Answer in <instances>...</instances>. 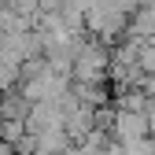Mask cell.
<instances>
[{
  "mask_svg": "<svg viewBox=\"0 0 155 155\" xmlns=\"http://www.w3.org/2000/svg\"><path fill=\"white\" fill-rule=\"evenodd\" d=\"M107 70H111V48L100 41H89L81 45L70 70V81H81V85H107Z\"/></svg>",
  "mask_w": 155,
  "mask_h": 155,
  "instance_id": "1",
  "label": "cell"
},
{
  "mask_svg": "<svg viewBox=\"0 0 155 155\" xmlns=\"http://www.w3.org/2000/svg\"><path fill=\"white\" fill-rule=\"evenodd\" d=\"M18 92H22L30 104H59L63 96L70 92V78H67V74H52V70H45L41 78L22 81V85H18Z\"/></svg>",
  "mask_w": 155,
  "mask_h": 155,
  "instance_id": "2",
  "label": "cell"
},
{
  "mask_svg": "<svg viewBox=\"0 0 155 155\" xmlns=\"http://www.w3.org/2000/svg\"><path fill=\"white\" fill-rule=\"evenodd\" d=\"M111 137L118 140V144H129V140L151 137L148 114H144V111H122V107H114V118H111Z\"/></svg>",
  "mask_w": 155,
  "mask_h": 155,
  "instance_id": "3",
  "label": "cell"
},
{
  "mask_svg": "<svg viewBox=\"0 0 155 155\" xmlns=\"http://www.w3.org/2000/svg\"><path fill=\"white\" fill-rule=\"evenodd\" d=\"M63 126V107L59 104H33L26 114V133L37 137V133H48V129H59Z\"/></svg>",
  "mask_w": 155,
  "mask_h": 155,
  "instance_id": "4",
  "label": "cell"
},
{
  "mask_svg": "<svg viewBox=\"0 0 155 155\" xmlns=\"http://www.w3.org/2000/svg\"><path fill=\"white\" fill-rule=\"evenodd\" d=\"M129 37H137V41H151L155 37V0L151 4H140L137 11L129 15Z\"/></svg>",
  "mask_w": 155,
  "mask_h": 155,
  "instance_id": "5",
  "label": "cell"
},
{
  "mask_svg": "<svg viewBox=\"0 0 155 155\" xmlns=\"http://www.w3.org/2000/svg\"><path fill=\"white\" fill-rule=\"evenodd\" d=\"M37 148H33V155H63L67 148H74L70 144V137L63 133V126L59 129H48V133H37Z\"/></svg>",
  "mask_w": 155,
  "mask_h": 155,
  "instance_id": "6",
  "label": "cell"
},
{
  "mask_svg": "<svg viewBox=\"0 0 155 155\" xmlns=\"http://www.w3.org/2000/svg\"><path fill=\"white\" fill-rule=\"evenodd\" d=\"M30 100H26V96L22 92H4V96H0V114H4V122H26V114H30Z\"/></svg>",
  "mask_w": 155,
  "mask_h": 155,
  "instance_id": "7",
  "label": "cell"
},
{
  "mask_svg": "<svg viewBox=\"0 0 155 155\" xmlns=\"http://www.w3.org/2000/svg\"><path fill=\"white\" fill-rule=\"evenodd\" d=\"M122 155H155V137H140V140L122 144Z\"/></svg>",
  "mask_w": 155,
  "mask_h": 155,
  "instance_id": "8",
  "label": "cell"
},
{
  "mask_svg": "<svg viewBox=\"0 0 155 155\" xmlns=\"http://www.w3.org/2000/svg\"><path fill=\"white\" fill-rule=\"evenodd\" d=\"M0 144H4V114H0Z\"/></svg>",
  "mask_w": 155,
  "mask_h": 155,
  "instance_id": "9",
  "label": "cell"
},
{
  "mask_svg": "<svg viewBox=\"0 0 155 155\" xmlns=\"http://www.w3.org/2000/svg\"><path fill=\"white\" fill-rule=\"evenodd\" d=\"M63 155H81V151H78V148H67V151H63Z\"/></svg>",
  "mask_w": 155,
  "mask_h": 155,
  "instance_id": "10",
  "label": "cell"
},
{
  "mask_svg": "<svg viewBox=\"0 0 155 155\" xmlns=\"http://www.w3.org/2000/svg\"><path fill=\"white\" fill-rule=\"evenodd\" d=\"M137 4H151V0H137Z\"/></svg>",
  "mask_w": 155,
  "mask_h": 155,
  "instance_id": "11",
  "label": "cell"
},
{
  "mask_svg": "<svg viewBox=\"0 0 155 155\" xmlns=\"http://www.w3.org/2000/svg\"><path fill=\"white\" fill-rule=\"evenodd\" d=\"M151 137H155V133H151Z\"/></svg>",
  "mask_w": 155,
  "mask_h": 155,
  "instance_id": "12",
  "label": "cell"
}]
</instances>
